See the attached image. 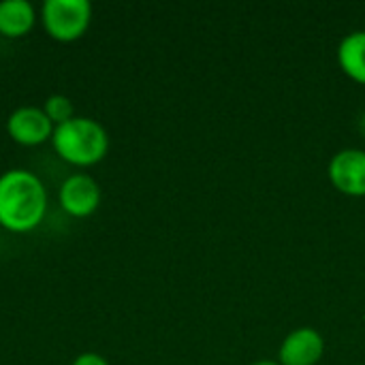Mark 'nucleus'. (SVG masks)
I'll list each match as a JSON object with an SVG mask.
<instances>
[{
    "label": "nucleus",
    "mask_w": 365,
    "mask_h": 365,
    "mask_svg": "<svg viewBox=\"0 0 365 365\" xmlns=\"http://www.w3.org/2000/svg\"><path fill=\"white\" fill-rule=\"evenodd\" d=\"M47 214V188L28 169L0 175V227L11 233L34 231Z\"/></svg>",
    "instance_id": "obj_1"
},
{
    "label": "nucleus",
    "mask_w": 365,
    "mask_h": 365,
    "mask_svg": "<svg viewBox=\"0 0 365 365\" xmlns=\"http://www.w3.org/2000/svg\"><path fill=\"white\" fill-rule=\"evenodd\" d=\"M36 24V11L28 0H2L0 2V34L6 38L26 36Z\"/></svg>",
    "instance_id": "obj_8"
},
{
    "label": "nucleus",
    "mask_w": 365,
    "mask_h": 365,
    "mask_svg": "<svg viewBox=\"0 0 365 365\" xmlns=\"http://www.w3.org/2000/svg\"><path fill=\"white\" fill-rule=\"evenodd\" d=\"M327 175L338 192L355 199L365 197V150L346 148L334 154L327 167Z\"/></svg>",
    "instance_id": "obj_4"
},
{
    "label": "nucleus",
    "mask_w": 365,
    "mask_h": 365,
    "mask_svg": "<svg viewBox=\"0 0 365 365\" xmlns=\"http://www.w3.org/2000/svg\"><path fill=\"white\" fill-rule=\"evenodd\" d=\"M250 365H280L278 361H272V359H261V361H255V364Z\"/></svg>",
    "instance_id": "obj_13"
},
{
    "label": "nucleus",
    "mask_w": 365,
    "mask_h": 365,
    "mask_svg": "<svg viewBox=\"0 0 365 365\" xmlns=\"http://www.w3.org/2000/svg\"><path fill=\"white\" fill-rule=\"evenodd\" d=\"M41 21L53 41L73 43L86 34L92 21V4L88 0H45Z\"/></svg>",
    "instance_id": "obj_3"
},
{
    "label": "nucleus",
    "mask_w": 365,
    "mask_h": 365,
    "mask_svg": "<svg viewBox=\"0 0 365 365\" xmlns=\"http://www.w3.org/2000/svg\"><path fill=\"white\" fill-rule=\"evenodd\" d=\"M325 355V340L312 327L293 329L278 349L280 365H317Z\"/></svg>",
    "instance_id": "obj_7"
},
{
    "label": "nucleus",
    "mask_w": 365,
    "mask_h": 365,
    "mask_svg": "<svg viewBox=\"0 0 365 365\" xmlns=\"http://www.w3.org/2000/svg\"><path fill=\"white\" fill-rule=\"evenodd\" d=\"M43 111L51 120L53 126H60V124L68 122L71 118H75L73 115V103L64 94H51V96H47V101L43 105Z\"/></svg>",
    "instance_id": "obj_10"
},
{
    "label": "nucleus",
    "mask_w": 365,
    "mask_h": 365,
    "mask_svg": "<svg viewBox=\"0 0 365 365\" xmlns=\"http://www.w3.org/2000/svg\"><path fill=\"white\" fill-rule=\"evenodd\" d=\"M338 64L349 79L365 86V30L349 32L340 41Z\"/></svg>",
    "instance_id": "obj_9"
},
{
    "label": "nucleus",
    "mask_w": 365,
    "mask_h": 365,
    "mask_svg": "<svg viewBox=\"0 0 365 365\" xmlns=\"http://www.w3.org/2000/svg\"><path fill=\"white\" fill-rule=\"evenodd\" d=\"M51 145L56 154L75 167H92L109 152V135L92 118H71L53 128Z\"/></svg>",
    "instance_id": "obj_2"
},
{
    "label": "nucleus",
    "mask_w": 365,
    "mask_h": 365,
    "mask_svg": "<svg viewBox=\"0 0 365 365\" xmlns=\"http://www.w3.org/2000/svg\"><path fill=\"white\" fill-rule=\"evenodd\" d=\"M71 365H109L107 359L98 353H81L79 357H75V361Z\"/></svg>",
    "instance_id": "obj_11"
},
{
    "label": "nucleus",
    "mask_w": 365,
    "mask_h": 365,
    "mask_svg": "<svg viewBox=\"0 0 365 365\" xmlns=\"http://www.w3.org/2000/svg\"><path fill=\"white\" fill-rule=\"evenodd\" d=\"M53 124L45 115L43 107H19L15 109L6 120V133L9 137L19 145H41L51 139Z\"/></svg>",
    "instance_id": "obj_6"
},
{
    "label": "nucleus",
    "mask_w": 365,
    "mask_h": 365,
    "mask_svg": "<svg viewBox=\"0 0 365 365\" xmlns=\"http://www.w3.org/2000/svg\"><path fill=\"white\" fill-rule=\"evenodd\" d=\"M357 128H359V133L365 137V111L359 115V120H357Z\"/></svg>",
    "instance_id": "obj_12"
},
{
    "label": "nucleus",
    "mask_w": 365,
    "mask_h": 365,
    "mask_svg": "<svg viewBox=\"0 0 365 365\" xmlns=\"http://www.w3.org/2000/svg\"><path fill=\"white\" fill-rule=\"evenodd\" d=\"M101 186L88 173H73L68 175L58 192L60 207L73 218H88L101 205Z\"/></svg>",
    "instance_id": "obj_5"
}]
</instances>
